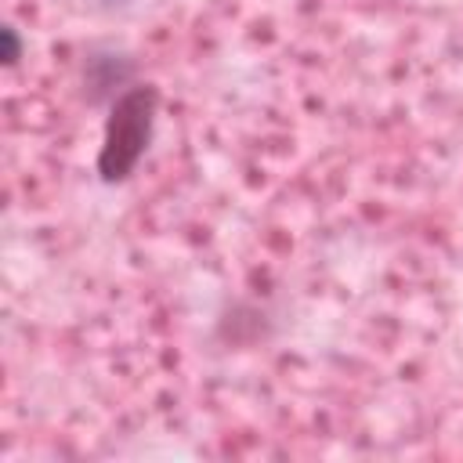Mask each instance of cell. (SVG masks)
<instances>
[{"label":"cell","instance_id":"cell-3","mask_svg":"<svg viewBox=\"0 0 463 463\" xmlns=\"http://www.w3.org/2000/svg\"><path fill=\"white\" fill-rule=\"evenodd\" d=\"M0 43H4V51H0L4 65H7V69L18 65V58H22V40H18V29H14V25H4V29H0Z\"/></svg>","mask_w":463,"mask_h":463},{"label":"cell","instance_id":"cell-1","mask_svg":"<svg viewBox=\"0 0 463 463\" xmlns=\"http://www.w3.org/2000/svg\"><path fill=\"white\" fill-rule=\"evenodd\" d=\"M156 116H159V87L156 83H130L109 101L105 134H101V148H98V163H94L98 177L105 184H119L137 170L141 156L148 152Z\"/></svg>","mask_w":463,"mask_h":463},{"label":"cell","instance_id":"cell-2","mask_svg":"<svg viewBox=\"0 0 463 463\" xmlns=\"http://www.w3.org/2000/svg\"><path fill=\"white\" fill-rule=\"evenodd\" d=\"M134 72V61L123 58V54H90L87 65H83V87L90 101H101V98H116V87L127 83Z\"/></svg>","mask_w":463,"mask_h":463}]
</instances>
